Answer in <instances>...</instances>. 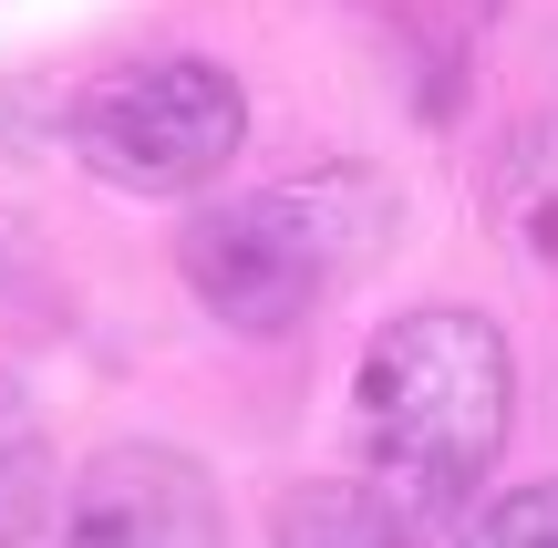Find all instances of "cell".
Returning a JSON list of instances; mask_svg holds the SVG:
<instances>
[{
    "label": "cell",
    "instance_id": "1",
    "mask_svg": "<svg viewBox=\"0 0 558 548\" xmlns=\"http://www.w3.org/2000/svg\"><path fill=\"white\" fill-rule=\"evenodd\" d=\"M507 373H518L507 363V331L476 321V310H393L362 342V373H352L362 476L414 528L456 517L486 487V466L507 446V414H518Z\"/></svg>",
    "mask_w": 558,
    "mask_h": 548
},
{
    "label": "cell",
    "instance_id": "2",
    "mask_svg": "<svg viewBox=\"0 0 558 548\" xmlns=\"http://www.w3.org/2000/svg\"><path fill=\"white\" fill-rule=\"evenodd\" d=\"M383 228H393L383 186L362 176V166H341V176L259 186V197H239V207H197L177 259H186V290H197L228 331L279 342V331H300L320 310L331 280L373 269Z\"/></svg>",
    "mask_w": 558,
    "mask_h": 548
},
{
    "label": "cell",
    "instance_id": "3",
    "mask_svg": "<svg viewBox=\"0 0 558 548\" xmlns=\"http://www.w3.org/2000/svg\"><path fill=\"white\" fill-rule=\"evenodd\" d=\"M248 135V103L218 62H124L73 103V145L94 176L135 197H197Z\"/></svg>",
    "mask_w": 558,
    "mask_h": 548
},
{
    "label": "cell",
    "instance_id": "4",
    "mask_svg": "<svg viewBox=\"0 0 558 548\" xmlns=\"http://www.w3.org/2000/svg\"><path fill=\"white\" fill-rule=\"evenodd\" d=\"M62 548H228V508L197 455L104 446L62 487Z\"/></svg>",
    "mask_w": 558,
    "mask_h": 548
},
{
    "label": "cell",
    "instance_id": "5",
    "mask_svg": "<svg viewBox=\"0 0 558 548\" xmlns=\"http://www.w3.org/2000/svg\"><path fill=\"white\" fill-rule=\"evenodd\" d=\"M486 218H497V239L518 248L527 269L558 280V114H538V124L507 135L497 176H486Z\"/></svg>",
    "mask_w": 558,
    "mask_h": 548
},
{
    "label": "cell",
    "instance_id": "6",
    "mask_svg": "<svg viewBox=\"0 0 558 548\" xmlns=\"http://www.w3.org/2000/svg\"><path fill=\"white\" fill-rule=\"evenodd\" d=\"M424 528L373 487V476H320L279 497V548H414Z\"/></svg>",
    "mask_w": 558,
    "mask_h": 548
},
{
    "label": "cell",
    "instance_id": "7",
    "mask_svg": "<svg viewBox=\"0 0 558 548\" xmlns=\"http://www.w3.org/2000/svg\"><path fill=\"white\" fill-rule=\"evenodd\" d=\"M52 517V446H41V414L0 383V548H32Z\"/></svg>",
    "mask_w": 558,
    "mask_h": 548
},
{
    "label": "cell",
    "instance_id": "8",
    "mask_svg": "<svg viewBox=\"0 0 558 548\" xmlns=\"http://www.w3.org/2000/svg\"><path fill=\"white\" fill-rule=\"evenodd\" d=\"M456 548H558V476H548V487H507V497H486V508L465 517Z\"/></svg>",
    "mask_w": 558,
    "mask_h": 548
}]
</instances>
